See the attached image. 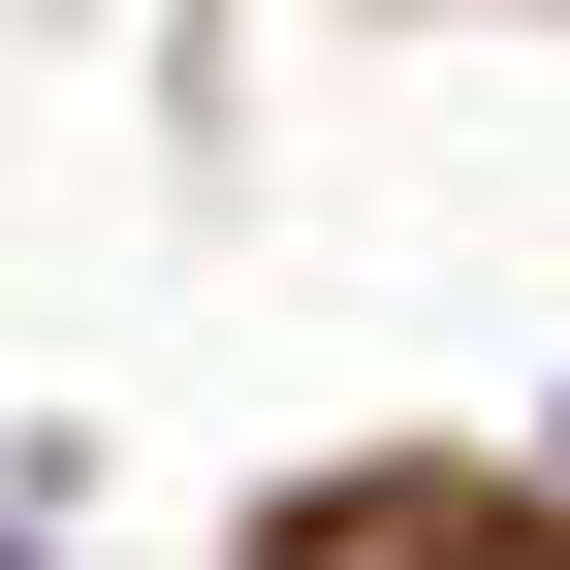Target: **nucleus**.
Listing matches in <instances>:
<instances>
[]
</instances>
